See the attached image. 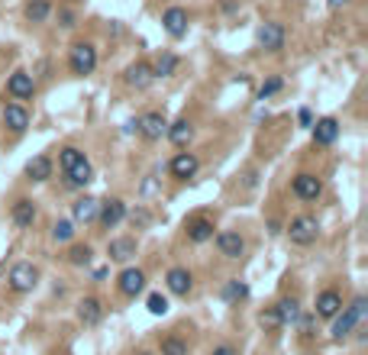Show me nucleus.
<instances>
[{"instance_id":"1","label":"nucleus","mask_w":368,"mask_h":355,"mask_svg":"<svg viewBox=\"0 0 368 355\" xmlns=\"http://www.w3.org/2000/svg\"><path fill=\"white\" fill-rule=\"evenodd\" d=\"M68 68L81 78L94 75V68H98V49H94L90 42H75L68 52Z\"/></svg>"},{"instance_id":"2","label":"nucleus","mask_w":368,"mask_h":355,"mask_svg":"<svg viewBox=\"0 0 368 355\" xmlns=\"http://www.w3.org/2000/svg\"><path fill=\"white\" fill-rule=\"evenodd\" d=\"M288 236H291L294 245H313V243H317V236H320L317 216H307V213L294 216L291 226H288Z\"/></svg>"},{"instance_id":"3","label":"nucleus","mask_w":368,"mask_h":355,"mask_svg":"<svg viewBox=\"0 0 368 355\" xmlns=\"http://www.w3.org/2000/svg\"><path fill=\"white\" fill-rule=\"evenodd\" d=\"M7 285H10V291H14V294H29L36 285H39V272H36V265L16 262L14 268H10Z\"/></svg>"},{"instance_id":"4","label":"nucleus","mask_w":368,"mask_h":355,"mask_svg":"<svg viewBox=\"0 0 368 355\" xmlns=\"http://www.w3.org/2000/svg\"><path fill=\"white\" fill-rule=\"evenodd\" d=\"M258 46H262L265 52H281L285 49V39H288V33H285V26H281L278 20H268V23H262L258 26Z\"/></svg>"},{"instance_id":"5","label":"nucleus","mask_w":368,"mask_h":355,"mask_svg":"<svg viewBox=\"0 0 368 355\" xmlns=\"http://www.w3.org/2000/svg\"><path fill=\"white\" fill-rule=\"evenodd\" d=\"M291 191H294V197H300V201H317L320 194H323V181H320L317 174H310V171H300L298 178H294V184H291Z\"/></svg>"},{"instance_id":"6","label":"nucleus","mask_w":368,"mask_h":355,"mask_svg":"<svg viewBox=\"0 0 368 355\" xmlns=\"http://www.w3.org/2000/svg\"><path fill=\"white\" fill-rule=\"evenodd\" d=\"M136 129L142 132V139H149V142H159L162 136L168 132V120L162 117V113H146V117H140L136 120Z\"/></svg>"},{"instance_id":"7","label":"nucleus","mask_w":368,"mask_h":355,"mask_svg":"<svg viewBox=\"0 0 368 355\" xmlns=\"http://www.w3.org/2000/svg\"><path fill=\"white\" fill-rule=\"evenodd\" d=\"M197 168H201V159H197L194 152H178L172 161H168V171H172V178H178V181L194 178Z\"/></svg>"},{"instance_id":"8","label":"nucleus","mask_w":368,"mask_h":355,"mask_svg":"<svg viewBox=\"0 0 368 355\" xmlns=\"http://www.w3.org/2000/svg\"><path fill=\"white\" fill-rule=\"evenodd\" d=\"M162 26H165V33L172 36V39H184V36H188V10L168 7L165 14H162Z\"/></svg>"},{"instance_id":"9","label":"nucleus","mask_w":368,"mask_h":355,"mask_svg":"<svg viewBox=\"0 0 368 355\" xmlns=\"http://www.w3.org/2000/svg\"><path fill=\"white\" fill-rule=\"evenodd\" d=\"M7 94L14 100H29L36 94V78L29 75V71H14V75L7 78Z\"/></svg>"},{"instance_id":"10","label":"nucleus","mask_w":368,"mask_h":355,"mask_svg":"<svg viewBox=\"0 0 368 355\" xmlns=\"http://www.w3.org/2000/svg\"><path fill=\"white\" fill-rule=\"evenodd\" d=\"M117 287L123 297H136V294H142V287H146V272H142V268H123L117 278Z\"/></svg>"},{"instance_id":"11","label":"nucleus","mask_w":368,"mask_h":355,"mask_svg":"<svg viewBox=\"0 0 368 355\" xmlns=\"http://www.w3.org/2000/svg\"><path fill=\"white\" fill-rule=\"evenodd\" d=\"M216 249L226 258H239L246 252V239L239 236L236 230H223V233H216Z\"/></svg>"},{"instance_id":"12","label":"nucleus","mask_w":368,"mask_h":355,"mask_svg":"<svg viewBox=\"0 0 368 355\" xmlns=\"http://www.w3.org/2000/svg\"><path fill=\"white\" fill-rule=\"evenodd\" d=\"M152 81H155V75H152V65L149 62H132L130 68H126V84L136 88V91H146Z\"/></svg>"},{"instance_id":"13","label":"nucleus","mask_w":368,"mask_h":355,"mask_svg":"<svg viewBox=\"0 0 368 355\" xmlns=\"http://www.w3.org/2000/svg\"><path fill=\"white\" fill-rule=\"evenodd\" d=\"M123 216H126V203L120 201V197L100 203V210H98V220H100V226H104V230H113V226H117Z\"/></svg>"},{"instance_id":"14","label":"nucleus","mask_w":368,"mask_h":355,"mask_svg":"<svg viewBox=\"0 0 368 355\" xmlns=\"http://www.w3.org/2000/svg\"><path fill=\"white\" fill-rule=\"evenodd\" d=\"M336 139H340V123L333 117H323L313 123V142L317 146H333Z\"/></svg>"},{"instance_id":"15","label":"nucleus","mask_w":368,"mask_h":355,"mask_svg":"<svg viewBox=\"0 0 368 355\" xmlns=\"http://www.w3.org/2000/svg\"><path fill=\"white\" fill-rule=\"evenodd\" d=\"M165 285L172 294H178V297H188L191 287H194V278H191L188 268H172V272L165 275Z\"/></svg>"},{"instance_id":"16","label":"nucleus","mask_w":368,"mask_h":355,"mask_svg":"<svg viewBox=\"0 0 368 355\" xmlns=\"http://www.w3.org/2000/svg\"><path fill=\"white\" fill-rule=\"evenodd\" d=\"M78 320H81L84 327H98V323L104 320V304H100L98 297H84L81 304H78Z\"/></svg>"},{"instance_id":"17","label":"nucleus","mask_w":368,"mask_h":355,"mask_svg":"<svg viewBox=\"0 0 368 355\" xmlns=\"http://www.w3.org/2000/svg\"><path fill=\"white\" fill-rule=\"evenodd\" d=\"M4 126L10 132H23L29 126V110L23 104H7L4 107Z\"/></svg>"},{"instance_id":"18","label":"nucleus","mask_w":368,"mask_h":355,"mask_svg":"<svg viewBox=\"0 0 368 355\" xmlns=\"http://www.w3.org/2000/svg\"><path fill=\"white\" fill-rule=\"evenodd\" d=\"M340 310H342V297L336 291H320L317 294V317H323V320H333Z\"/></svg>"},{"instance_id":"19","label":"nucleus","mask_w":368,"mask_h":355,"mask_svg":"<svg viewBox=\"0 0 368 355\" xmlns=\"http://www.w3.org/2000/svg\"><path fill=\"white\" fill-rule=\"evenodd\" d=\"M26 178L29 181H49L52 178V159L49 155H36V159H29Z\"/></svg>"},{"instance_id":"20","label":"nucleus","mask_w":368,"mask_h":355,"mask_svg":"<svg viewBox=\"0 0 368 355\" xmlns=\"http://www.w3.org/2000/svg\"><path fill=\"white\" fill-rule=\"evenodd\" d=\"M14 223L20 226V230H29V226L36 223V203L33 201L20 197V201L14 203Z\"/></svg>"},{"instance_id":"21","label":"nucleus","mask_w":368,"mask_h":355,"mask_svg":"<svg viewBox=\"0 0 368 355\" xmlns=\"http://www.w3.org/2000/svg\"><path fill=\"white\" fill-rule=\"evenodd\" d=\"M168 139H172V146H178V149H184L191 139H194V126L188 123V120H178V123H172L168 126V132H165Z\"/></svg>"},{"instance_id":"22","label":"nucleus","mask_w":368,"mask_h":355,"mask_svg":"<svg viewBox=\"0 0 368 355\" xmlns=\"http://www.w3.org/2000/svg\"><path fill=\"white\" fill-rule=\"evenodd\" d=\"M188 239L191 243H207V239H214V220H207V216L188 220Z\"/></svg>"},{"instance_id":"23","label":"nucleus","mask_w":368,"mask_h":355,"mask_svg":"<svg viewBox=\"0 0 368 355\" xmlns=\"http://www.w3.org/2000/svg\"><path fill=\"white\" fill-rule=\"evenodd\" d=\"M107 255H110L113 262H130V258L136 255V239H130V236L113 239L110 249H107Z\"/></svg>"},{"instance_id":"24","label":"nucleus","mask_w":368,"mask_h":355,"mask_svg":"<svg viewBox=\"0 0 368 355\" xmlns=\"http://www.w3.org/2000/svg\"><path fill=\"white\" fill-rule=\"evenodd\" d=\"M98 210H100V201H94V197H81V201H75L71 213H75L78 223H90V220H98Z\"/></svg>"},{"instance_id":"25","label":"nucleus","mask_w":368,"mask_h":355,"mask_svg":"<svg viewBox=\"0 0 368 355\" xmlns=\"http://www.w3.org/2000/svg\"><path fill=\"white\" fill-rule=\"evenodd\" d=\"M65 174H68V184H71V188H84V184L94 181V168H90L88 159H81L75 168H68Z\"/></svg>"},{"instance_id":"26","label":"nucleus","mask_w":368,"mask_h":355,"mask_svg":"<svg viewBox=\"0 0 368 355\" xmlns=\"http://www.w3.org/2000/svg\"><path fill=\"white\" fill-rule=\"evenodd\" d=\"M355 323H359V320H355V314L349 310V307L342 310V314H336L333 317V339H346V336L355 329Z\"/></svg>"},{"instance_id":"27","label":"nucleus","mask_w":368,"mask_h":355,"mask_svg":"<svg viewBox=\"0 0 368 355\" xmlns=\"http://www.w3.org/2000/svg\"><path fill=\"white\" fill-rule=\"evenodd\" d=\"M23 14H26L29 23H46L52 16V4H49V0H29Z\"/></svg>"},{"instance_id":"28","label":"nucleus","mask_w":368,"mask_h":355,"mask_svg":"<svg viewBox=\"0 0 368 355\" xmlns=\"http://www.w3.org/2000/svg\"><path fill=\"white\" fill-rule=\"evenodd\" d=\"M174 68H178V55H174V52H162L152 65V75L155 78H172Z\"/></svg>"},{"instance_id":"29","label":"nucleus","mask_w":368,"mask_h":355,"mask_svg":"<svg viewBox=\"0 0 368 355\" xmlns=\"http://www.w3.org/2000/svg\"><path fill=\"white\" fill-rule=\"evenodd\" d=\"M278 307V317H281V323H294L300 317V307H298V300H281V304H275Z\"/></svg>"},{"instance_id":"30","label":"nucleus","mask_w":368,"mask_h":355,"mask_svg":"<svg viewBox=\"0 0 368 355\" xmlns=\"http://www.w3.org/2000/svg\"><path fill=\"white\" fill-rule=\"evenodd\" d=\"M81 159H84V152H81V149H75V146H68V149H62V152H58V165H62V171L75 168Z\"/></svg>"},{"instance_id":"31","label":"nucleus","mask_w":368,"mask_h":355,"mask_svg":"<svg viewBox=\"0 0 368 355\" xmlns=\"http://www.w3.org/2000/svg\"><path fill=\"white\" fill-rule=\"evenodd\" d=\"M162 355H188V342L168 336V339H162Z\"/></svg>"},{"instance_id":"32","label":"nucleus","mask_w":368,"mask_h":355,"mask_svg":"<svg viewBox=\"0 0 368 355\" xmlns=\"http://www.w3.org/2000/svg\"><path fill=\"white\" fill-rule=\"evenodd\" d=\"M258 323H262L265 329H281V327H285L281 317H278V307H265L262 314H258Z\"/></svg>"},{"instance_id":"33","label":"nucleus","mask_w":368,"mask_h":355,"mask_svg":"<svg viewBox=\"0 0 368 355\" xmlns=\"http://www.w3.org/2000/svg\"><path fill=\"white\" fill-rule=\"evenodd\" d=\"M223 297H226V300H246V297H249V287H246L243 281H226Z\"/></svg>"},{"instance_id":"34","label":"nucleus","mask_w":368,"mask_h":355,"mask_svg":"<svg viewBox=\"0 0 368 355\" xmlns=\"http://www.w3.org/2000/svg\"><path fill=\"white\" fill-rule=\"evenodd\" d=\"M52 236H56V243H68V239L75 236V223H71V220H58V223L52 226Z\"/></svg>"},{"instance_id":"35","label":"nucleus","mask_w":368,"mask_h":355,"mask_svg":"<svg viewBox=\"0 0 368 355\" xmlns=\"http://www.w3.org/2000/svg\"><path fill=\"white\" fill-rule=\"evenodd\" d=\"M281 88H285V81H281V78H268V81H265L262 88H258V100H268V97H275V94H278Z\"/></svg>"},{"instance_id":"36","label":"nucleus","mask_w":368,"mask_h":355,"mask_svg":"<svg viewBox=\"0 0 368 355\" xmlns=\"http://www.w3.org/2000/svg\"><path fill=\"white\" fill-rule=\"evenodd\" d=\"M90 255H94V252H90V245H71L68 262H71V265H88Z\"/></svg>"},{"instance_id":"37","label":"nucleus","mask_w":368,"mask_h":355,"mask_svg":"<svg viewBox=\"0 0 368 355\" xmlns=\"http://www.w3.org/2000/svg\"><path fill=\"white\" fill-rule=\"evenodd\" d=\"M149 314H152V317L168 314V300L162 297V294H149Z\"/></svg>"},{"instance_id":"38","label":"nucleus","mask_w":368,"mask_h":355,"mask_svg":"<svg viewBox=\"0 0 368 355\" xmlns=\"http://www.w3.org/2000/svg\"><path fill=\"white\" fill-rule=\"evenodd\" d=\"M75 20H78V16H75V10H71V7H58V26H62V29H71V26H75Z\"/></svg>"},{"instance_id":"39","label":"nucleus","mask_w":368,"mask_h":355,"mask_svg":"<svg viewBox=\"0 0 368 355\" xmlns=\"http://www.w3.org/2000/svg\"><path fill=\"white\" fill-rule=\"evenodd\" d=\"M349 310H352V314H355V320H362V317L368 314V300H365V297H355Z\"/></svg>"},{"instance_id":"40","label":"nucleus","mask_w":368,"mask_h":355,"mask_svg":"<svg viewBox=\"0 0 368 355\" xmlns=\"http://www.w3.org/2000/svg\"><path fill=\"white\" fill-rule=\"evenodd\" d=\"M149 223H152L149 210H136V213H132V226H136V230H142V226H149Z\"/></svg>"},{"instance_id":"41","label":"nucleus","mask_w":368,"mask_h":355,"mask_svg":"<svg viewBox=\"0 0 368 355\" xmlns=\"http://www.w3.org/2000/svg\"><path fill=\"white\" fill-rule=\"evenodd\" d=\"M298 120H300V126H313V113L307 110V107H304V110L298 113Z\"/></svg>"},{"instance_id":"42","label":"nucleus","mask_w":368,"mask_h":355,"mask_svg":"<svg viewBox=\"0 0 368 355\" xmlns=\"http://www.w3.org/2000/svg\"><path fill=\"white\" fill-rule=\"evenodd\" d=\"M214 355H236V349H233V346H216Z\"/></svg>"},{"instance_id":"43","label":"nucleus","mask_w":368,"mask_h":355,"mask_svg":"<svg viewBox=\"0 0 368 355\" xmlns=\"http://www.w3.org/2000/svg\"><path fill=\"white\" fill-rule=\"evenodd\" d=\"M327 4H330V10H340V7H346L349 0H327Z\"/></svg>"}]
</instances>
